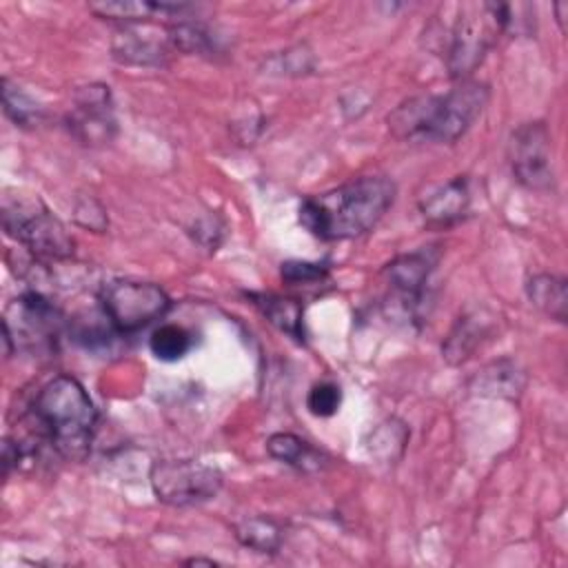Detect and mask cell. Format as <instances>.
Returning <instances> with one entry per match:
<instances>
[{"instance_id":"obj_21","label":"cell","mask_w":568,"mask_h":568,"mask_svg":"<svg viewBox=\"0 0 568 568\" xmlns=\"http://www.w3.org/2000/svg\"><path fill=\"white\" fill-rule=\"evenodd\" d=\"M2 106L4 113L20 126H33L42 118V106L33 102L18 84H11L9 78H2Z\"/></svg>"},{"instance_id":"obj_20","label":"cell","mask_w":568,"mask_h":568,"mask_svg":"<svg viewBox=\"0 0 568 568\" xmlns=\"http://www.w3.org/2000/svg\"><path fill=\"white\" fill-rule=\"evenodd\" d=\"M166 40L173 49L182 53H211L215 51V42L211 38V31L197 22L180 20L166 29Z\"/></svg>"},{"instance_id":"obj_24","label":"cell","mask_w":568,"mask_h":568,"mask_svg":"<svg viewBox=\"0 0 568 568\" xmlns=\"http://www.w3.org/2000/svg\"><path fill=\"white\" fill-rule=\"evenodd\" d=\"M326 273H328V266L320 262H284L280 271L286 284H313L324 280Z\"/></svg>"},{"instance_id":"obj_22","label":"cell","mask_w":568,"mask_h":568,"mask_svg":"<svg viewBox=\"0 0 568 568\" xmlns=\"http://www.w3.org/2000/svg\"><path fill=\"white\" fill-rule=\"evenodd\" d=\"M481 328H477L470 317H464L457 322V326L450 331L446 344H444V357L450 364H459L468 357V353L477 346V342L481 339Z\"/></svg>"},{"instance_id":"obj_23","label":"cell","mask_w":568,"mask_h":568,"mask_svg":"<svg viewBox=\"0 0 568 568\" xmlns=\"http://www.w3.org/2000/svg\"><path fill=\"white\" fill-rule=\"evenodd\" d=\"M339 402H342V393L335 384L331 382H322V384H315L308 395H306V408L317 415V417H331L337 413L339 408Z\"/></svg>"},{"instance_id":"obj_2","label":"cell","mask_w":568,"mask_h":568,"mask_svg":"<svg viewBox=\"0 0 568 568\" xmlns=\"http://www.w3.org/2000/svg\"><path fill=\"white\" fill-rule=\"evenodd\" d=\"M488 102L481 82L459 80L448 93L415 95L388 113V129L395 138L450 144L459 140Z\"/></svg>"},{"instance_id":"obj_6","label":"cell","mask_w":568,"mask_h":568,"mask_svg":"<svg viewBox=\"0 0 568 568\" xmlns=\"http://www.w3.org/2000/svg\"><path fill=\"white\" fill-rule=\"evenodd\" d=\"M2 328L7 355H11L13 348L47 353L55 348L62 328V315L42 293L29 291L7 306Z\"/></svg>"},{"instance_id":"obj_8","label":"cell","mask_w":568,"mask_h":568,"mask_svg":"<svg viewBox=\"0 0 568 568\" xmlns=\"http://www.w3.org/2000/svg\"><path fill=\"white\" fill-rule=\"evenodd\" d=\"M155 497L169 506H195L213 499L222 488L215 466L193 459H162L149 473Z\"/></svg>"},{"instance_id":"obj_14","label":"cell","mask_w":568,"mask_h":568,"mask_svg":"<svg viewBox=\"0 0 568 568\" xmlns=\"http://www.w3.org/2000/svg\"><path fill=\"white\" fill-rule=\"evenodd\" d=\"M89 9L109 20H124V22H140L149 20L153 16H164V18H184L189 11H193V4L186 2H133V0H118V2H91Z\"/></svg>"},{"instance_id":"obj_13","label":"cell","mask_w":568,"mask_h":568,"mask_svg":"<svg viewBox=\"0 0 568 568\" xmlns=\"http://www.w3.org/2000/svg\"><path fill=\"white\" fill-rule=\"evenodd\" d=\"M255 308L282 333L295 342H304V308L297 300L275 293H246Z\"/></svg>"},{"instance_id":"obj_12","label":"cell","mask_w":568,"mask_h":568,"mask_svg":"<svg viewBox=\"0 0 568 568\" xmlns=\"http://www.w3.org/2000/svg\"><path fill=\"white\" fill-rule=\"evenodd\" d=\"M470 204V193H468V180L464 175L446 182L437 191L428 193L419 202V211L424 220L433 226H448L464 217L466 209Z\"/></svg>"},{"instance_id":"obj_15","label":"cell","mask_w":568,"mask_h":568,"mask_svg":"<svg viewBox=\"0 0 568 568\" xmlns=\"http://www.w3.org/2000/svg\"><path fill=\"white\" fill-rule=\"evenodd\" d=\"M266 450L273 459L293 466L302 473H315L324 468V453H320L317 448H313L308 442H304L302 437L293 435V433H273L266 439Z\"/></svg>"},{"instance_id":"obj_3","label":"cell","mask_w":568,"mask_h":568,"mask_svg":"<svg viewBox=\"0 0 568 568\" xmlns=\"http://www.w3.org/2000/svg\"><path fill=\"white\" fill-rule=\"evenodd\" d=\"M33 417L53 450L71 462L89 455L98 410L84 386L71 375H55L33 399Z\"/></svg>"},{"instance_id":"obj_7","label":"cell","mask_w":568,"mask_h":568,"mask_svg":"<svg viewBox=\"0 0 568 568\" xmlns=\"http://www.w3.org/2000/svg\"><path fill=\"white\" fill-rule=\"evenodd\" d=\"M104 317L118 333H135L171 308V297L153 282L113 280L100 293Z\"/></svg>"},{"instance_id":"obj_4","label":"cell","mask_w":568,"mask_h":568,"mask_svg":"<svg viewBox=\"0 0 568 568\" xmlns=\"http://www.w3.org/2000/svg\"><path fill=\"white\" fill-rule=\"evenodd\" d=\"M513 24V9L504 2H466L448 33L446 67L450 78L466 80L484 60L499 33Z\"/></svg>"},{"instance_id":"obj_10","label":"cell","mask_w":568,"mask_h":568,"mask_svg":"<svg viewBox=\"0 0 568 568\" xmlns=\"http://www.w3.org/2000/svg\"><path fill=\"white\" fill-rule=\"evenodd\" d=\"M69 131L84 144L100 146L115 135V115L111 91L104 84H87L75 93L71 113L67 115Z\"/></svg>"},{"instance_id":"obj_1","label":"cell","mask_w":568,"mask_h":568,"mask_svg":"<svg viewBox=\"0 0 568 568\" xmlns=\"http://www.w3.org/2000/svg\"><path fill=\"white\" fill-rule=\"evenodd\" d=\"M395 200V182L364 175L300 204L302 226L320 240H351L368 233Z\"/></svg>"},{"instance_id":"obj_5","label":"cell","mask_w":568,"mask_h":568,"mask_svg":"<svg viewBox=\"0 0 568 568\" xmlns=\"http://www.w3.org/2000/svg\"><path fill=\"white\" fill-rule=\"evenodd\" d=\"M2 226L38 260L53 262L73 255V237L67 226L38 197L4 195Z\"/></svg>"},{"instance_id":"obj_9","label":"cell","mask_w":568,"mask_h":568,"mask_svg":"<svg viewBox=\"0 0 568 568\" xmlns=\"http://www.w3.org/2000/svg\"><path fill=\"white\" fill-rule=\"evenodd\" d=\"M508 162L519 184L548 193L555 186L550 162V131L546 122H524L508 138Z\"/></svg>"},{"instance_id":"obj_25","label":"cell","mask_w":568,"mask_h":568,"mask_svg":"<svg viewBox=\"0 0 568 568\" xmlns=\"http://www.w3.org/2000/svg\"><path fill=\"white\" fill-rule=\"evenodd\" d=\"M184 564H186V566H200V564H204V566H215L217 561L206 559V557H191V559H186Z\"/></svg>"},{"instance_id":"obj_16","label":"cell","mask_w":568,"mask_h":568,"mask_svg":"<svg viewBox=\"0 0 568 568\" xmlns=\"http://www.w3.org/2000/svg\"><path fill=\"white\" fill-rule=\"evenodd\" d=\"M235 537L240 539L242 546H246L255 552L273 555L280 550V546L284 541V528L273 517L251 515L235 524Z\"/></svg>"},{"instance_id":"obj_19","label":"cell","mask_w":568,"mask_h":568,"mask_svg":"<svg viewBox=\"0 0 568 568\" xmlns=\"http://www.w3.org/2000/svg\"><path fill=\"white\" fill-rule=\"evenodd\" d=\"M151 353L162 359V362H175L180 357H184L191 346H193V337L191 333L180 326V324H162L151 333L149 339Z\"/></svg>"},{"instance_id":"obj_17","label":"cell","mask_w":568,"mask_h":568,"mask_svg":"<svg viewBox=\"0 0 568 568\" xmlns=\"http://www.w3.org/2000/svg\"><path fill=\"white\" fill-rule=\"evenodd\" d=\"M528 300L548 317L564 322L566 320V304H568V293H566V280L550 275V273H537L528 280L526 284Z\"/></svg>"},{"instance_id":"obj_11","label":"cell","mask_w":568,"mask_h":568,"mask_svg":"<svg viewBox=\"0 0 568 568\" xmlns=\"http://www.w3.org/2000/svg\"><path fill=\"white\" fill-rule=\"evenodd\" d=\"M437 264V251L433 246L419 248L408 255H399L384 266V277L395 295V302L408 313L415 315L424 302V286Z\"/></svg>"},{"instance_id":"obj_18","label":"cell","mask_w":568,"mask_h":568,"mask_svg":"<svg viewBox=\"0 0 568 568\" xmlns=\"http://www.w3.org/2000/svg\"><path fill=\"white\" fill-rule=\"evenodd\" d=\"M166 51V44L135 31H124L113 40V55L129 64H164Z\"/></svg>"}]
</instances>
